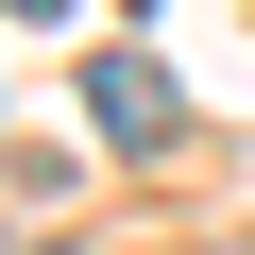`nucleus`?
Masks as SVG:
<instances>
[{
  "label": "nucleus",
  "instance_id": "nucleus-1",
  "mask_svg": "<svg viewBox=\"0 0 255 255\" xmlns=\"http://www.w3.org/2000/svg\"><path fill=\"white\" fill-rule=\"evenodd\" d=\"M85 119H102V153H170V136H187V85H170L153 51H102V68H85Z\"/></svg>",
  "mask_w": 255,
  "mask_h": 255
},
{
  "label": "nucleus",
  "instance_id": "nucleus-2",
  "mask_svg": "<svg viewBox=\"0 0 255 255\" xmlns=\"http://www.w3.org/2000/svg\"><path fill=\"white\" fill-rule=\"evenodd\" d=\"M0 17H68V0H0Z\"/></svg>",
  "mask_w": 255,
  "mask_h": 255
}]
</instances>
